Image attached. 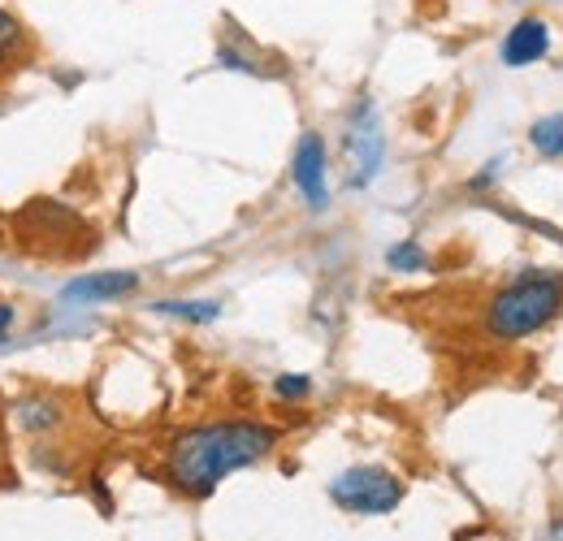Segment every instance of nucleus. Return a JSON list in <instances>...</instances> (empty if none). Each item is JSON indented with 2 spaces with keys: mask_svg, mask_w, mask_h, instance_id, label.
<instances>
[{
  "mask_svg": "<svg viewBox=\"0 0 563 541\" xmlns=\"http://www.w3.org/2000/svg\"><path fill=\"white\" fill-rule=\"evenodd\" d=\"M278 446V429L261 420H212L183 429L165 451V476L187 498H209L230 473L261 464Z\"/></svg>",
  "mask_w": 563,
  "mask_h": 541,
  "instance_id": "nucleus-1",
  "label": "nucleus"
},
{
  "mask_svg": "<svg viewBox=\"0 0 563 541\" xmlns=\"http://www.w3.org/2000/svg\"><path fill=\"white\" fill-rule=\"evenodd\" d=\"M563 312V273L525 269L503 281L486 303V334L498 342H520L555 325Z\"/></svg>",
  "mask_w": 563,
  "mask_h": 541,
  "instance_id": "nucleus-2",
  "label": "nucleus"
},
{
  "mask_svg": "<svg viewBox=\"0 0 563 541\" xmlns=\"http://www.w3.org/2000/svg\"><path fill=\"white\" fill-rule=\"evenodd\" d=\"M330 498L352 516H386L404 503V481L377 464H355L330 481Z\"/></svg>",
  "mask_w": 563,
  "mask_h": 541,
  "instance_id": "nucleus-3",
  "label": "nucleus"
},
{
  "mask_svg": "<svg viewBox=\"0 0 563 541\" xmlns=\"http://www.w3.org/2000/svg\"><path fill=\"white\" fill-rule=\"evenodd\" d=\"M343 152H347V169H352V187H368L373 178H377V169H382V156H386V139H382V126H377V113H373V104L368 100H360L352 113V122H347V143H343Z\"/></svg>",
  "mask_w": 563,
  "mask_h": 541,
  "instance_id": "nucleus-4",
  "label": "nucleus"
},
{
  "mask_svg": "<svg viewBox=\"0 0 563 541\" xmlns=\"http://www.w3.org/2000/svg\"><path fill=\"white\" fill-rule=\"evenodd\" d=\"M330 156H325V139L321 135H308L299 139V147H295V161H290V178H295V187H299V196L303 203L312 208V212H325L330 208Z\"/></svg>",
  "mask_w": 563,
  "mask_h": 541,
  "instance_id": "nucleus-5",
  "label": "nucleus"
},
{
  "mask_svg": "<svg viewBox=\"0 0 563 541\" xmlns=\"http://www.w3.org/2000/svg\"><path fill=\"white\" fill-rule=\"evenodd\" d=\"M547 53H551V22L547 18H533V13L520 18V22H511V31L503 35V48H498L503 66L511 69L538 66Z\"/></svg>",
  "mask_w": 563,
  "mask_h": 541,
  "instance_id": "nucleus-6",
  "label": "nucleus"
},
{
  "mask_svg": "<svg viewBox=\"0 0 563 541\" xmlns=\"http://www.w3.org/2000/svg\"><path fill=\"white\" fill-rule=\"evenodd\" d=\"M140 290V273L113 269V273H91V277H74L62 290L70 303H104V299H126Z\"/></svg>",
  "mask_w": 563,
  "mask_h": 541,
  "instance_id": "nucleus-7",
  "label": "nucleus"
},
{
  "mask_svg": "<svg viewBox=\"0 0 563 541\" xmlns=\"http://www.w3.org/2000/svg\"><path fill=\"white\" fill-rule=\"evenodd\" d=\"M31 57V31L13 9H0V74H13Z\"/></svg>",
  "mask_w": 563,
  "mask_h": 541,
  "instance_id": "nucleus-8",
  "label": "nucleus"
},
{
  "mask_svg": "<svg viewBox=\"0 0 563 541\" xmlns=\"http://www.w3.org/2000/svg\"><path fill=\"white\" fill-rule=\"evenodd\" d=\"M13 416H18V429H26V433H48V429L62 424L66 411H62L57 399H48V395H26V399L13 404Z\"/></svg>",
  "mask_w": 563,
  "mask_h": 541,
  "instance_id": "nucleus-9",
  "label": "nucleus"
},
{
  "mask_svg": "<svg viewBox=\"0 0 563 541\" xmlns=\"http://www.w3.org/2000/svg\"><path fill=\"white\" fill-rule=\"evenodd\" d=\"M152 312L178 317V321H191V325H209L221 317V303L217 299H161V303H152Z\"/></svg>",
  "mask_w": 563,
  "mask_h": 541,
  "instance_id": "nucleus-10",
  "label": "nucleus"
},
{
  "mask_svg": "<svg viewBox=\"0 0 563 541\" xmlns=\"http://www.w3.org/2000/svg\"><path fill=\"white\" fill-rule=\"evenodd\" d=\"M529 143H533V152H538V156H547V161H563V113H547V118H538V122L529 126Z\"/></svg>",
  "mask_w": 563,
  "mask_h": 541,
  "instance_id": "nucleus-11",
  "label": "nucleus"
},
{
  "mask_svg": "<svg viewBox=\"0 0 563 541\" xmlns=\"http://www.w3.org/2000/svg\"><path fill=\"white\" fill-rule=\"evenodd\" d=\"M386 265L395 273H421L429 261H424L421 243H395V247L386 252Z\"/></svg>",
  "mask_w": 563,
  "mask_h": 541,
  "instance_id": "nucleus-12",
  "label": "nucleus"
},
{
  "mask_svg": "<svg viewBox=\"0 0 563 541\" xmlns=\"http://www.w3.org/2000/svg\"><path fill=\"white\" fill-rule=\"evenodd\" d=\"M274 395L286 399V404H299V399L312 395V377L308 373H282L278 382H274Z\"/></svg>",
  "mask_w": 563,
  "mask_h": 541,
  "instance_id": "nucleus-13",
  "label": "nucleus"
},
{
  "mask_svg": "<svg viewBox=\"0 0 563 541\" xmlns=\"http://www.w3.org/2000/svg\"><path fill=\"white\" fill-rule=\"evenodd\" d=\"M217 66L239 69V74H261V62H252V57H247V53H239L234 44H221V48H217Z\"/></svg>",
  "mask_w": 563,
  "mask_h": 541,
  "instance_id": "nucleus-14",
  "label": "nucleus"
},
{
  "mask_svg": "<svg viewBox=\"0 0 563 541\" xmlns=\"http://www.w3.org/2000/svg\"><path fill=\"white\" fill-rule=\"evenodd\" d=\"M13 321H18V312H13V303H0V342L13 334Z\"/></svg>",
  "mask_w": 563,
  "mask_h": 541,
  "instance_id": "nucleus-15",
  "label": "nucleus"
}]
</instances>
